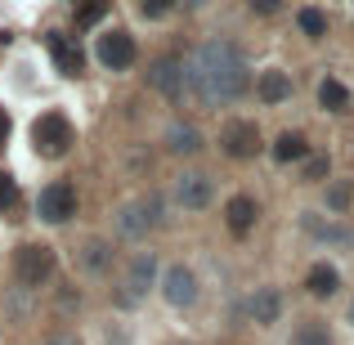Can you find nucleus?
Segmentation results:
<instances>
[{
    "instance_id": "nucleus-2",
    "label": "nucleus",
    "mask_w": 354,
    "mask_h": 345,
    "mask_svg": "<svg viewBox=\"0 0 354 345\" xmlns=\"http://www.w3.org/2000/svg\"><path fill=\"white\" fill-rule=\"evenodd\" d=\"M72 144H77V126L68 121V113L50 108V113H41V117L32 121V148H36V157L54 162V157H63Z\"/></svg>"
},
{
    "instance_id": "nucleus-19",
    "label": "nucleus",
    "mask_w": 354,
    "mask_h": 345,
    "mask_svg": "<svg viewBox=\"0 0 354 345\" xmlns=\"http://www.w3.org/2000/svg\"><path fill=\"white\" fill-rule=\"evenodd\" d=\"M269 153H274L278 166H301L305 157L314 153V144H310V135H301V130H278L274 144H269Z\"/></svg>"
},
{
    "instance_id": "nucleus-31",
    "label": "nucleus",
    "mask_w": 354,
    "mask_h": 345,
    "mask_svg": "<svg viewBox=\"0 0 354 345\" xmlns=\"http://www.w3.org/2000/svg\"><path fill=\"white\" fill-rule=\"evenodd\" d=\"M346 323H350V328H354V301H350V310H346Z\"/></svg>"
},
{
    "instance_id": "nucleus-23",
    "label": "nucleus",
    "mask_w": 354,
    "mask_h": 345,
    "mask_svg": "<svg viewBox=\"0 0 354 345\" xmlns=\"http://www.w3.org/2000/svg\"><path fill=\"white\" fill-rule=\"evenodd\" d=\"M323 202H328L332 216H350V207H354V184H350V180H332V184H328V198H323Z\"/></svg>"
},
{
    "instance_id": "nucleus-20",
    "label": "nucleus",
    "mask_w": 354,
    "mask_h": 345,
    "mask_svg": "<svg viewBox=\"0 0 354 345\" xmlns=\"http://www.w3.org/2000/svg\"><path fill=\"white\" fill-rule=\"evenodd\" d=\"M314 95H319V108H323V113H328V117H341V113H350V104H354L350 86H346V81H341V77H323Z\"/></svg>"
},
{
    "instance_id": "nucleus-32",
    "label": "nucleus",
    "mask_w": 354,
    "mask_h": 345,
    "mask_svg": "<svg viewBox=\"0 0 354 345\" xmlns=\"http://www.w3.org/2000/svg\"><path fill=\"white\" fill-rule=\"evenodd\" d=\"M171 345H189V341H171Z\"/></svg>"
},
{
    "instance_id": "nucleus-29",
    "label": "nucleus",
    "mask_w": 354,
    "mask_h": 345,
    "mask_svg": "<svg viewBox=\"0 0 354 345\" xmlns=\"http://www.w3.org/2000/svg\"><path fill=\"white\" fill-rule=\"evenodd\" d=\"M5 139H9V113L0 108V144H5Z\"/></svg>"
},
{
    "instance_id": "nucleus-14",
    "label": "nucleus",
    "mask_w": 354,
    "mask_h": 345,
    "mask_svg": "<svg viewBox=\"0 0 354 345\" xmlns=\"http://www.w3.org/2000/svg\"><path fill=\"white\" fill-rule=\"evenodd\" d=\"M45 50H50L54 68H59L63 77H81V68H86V54H81V45L72 41L68 32H45Z\"/></svg>"
},
{
    "instance_id": "nucleus-18",
    "label": "nucleus",
    "mask_w": 354,
    "mask_h": 345,
    "mask_svg": "<svg viewBox=\"0 0 354 345\" xmlns=\"http://www.w3.org/2000/svg\"><path fill=\"white\" fill-rule=\"evenodd\" d=\"M247 314H251V323H256V328H274V323L283 319V292H278L274 283L256 287V292H251V301H247Z\"/></svg>"
},
{
    "instance_id": "nucleus-7",
    "label": "nucleus",
    "mask_w": 354,
    "mask_h": 345,
    "mask_svg": "<svg viewBox=\"0 0 354 345\" xmlns=\"http://www.w3.org/2000/svg\"><path fill=\"white\" fill-rule=\"evenodd\" d=\"M162 198L157 193H144V198H135V202H126V207L117 211V233L121 238H148L157 225H162Z\"/></svg>"
},
{
    "instance_id": "nucleus-4",
    "label": "nucleus",
    "mask_w": 354,
    "mask_h": 345,
    "mask_svg": "<svg viewBox=\"0 0 354 345\" xmlns=\"http://www.w3.org/2000/svg\"><path fill=\"white\" fill-rule=\"evenodd\" d=\"M220 153L229 162H256L265 153V135H260V126L251 117H229L220 126Z\"/></svg>"
},
{
    "instance_id": "nucleus-3",
    "label": "nucleus",
    "mask_w": 354,
    "mask_h": 345,
    "mask_svg": "<svg viewBox=\"0 0 354 345\" xmlns=\"http://www.w3.org/2000/svg\"><path fill=\"white\" fill-rule=\"evenodd\" d=\"M157 278H162L157 274V251H135L130 265H126V274H121V283H117V305L121 310H135V305L157 287Z\"/></svg>"
},
{
    "instance_id": "nucleus-6",
    "label": "nucleus",
    "mask_w": 354,
    "mask_h": 345,
    "mask_svg": "<svg viewBox=\"0 0 354 345\" xmlns=\"http://www.w3.org/2000/svg\"><path fill=\"white\" fill-rule=\"evenodd\" d=\"M171 202L180 211H189V216H202V211L216 202V175L207 171H180L171 184Z\"/></svg>"
},
{
    "instance_id": "nucleus-15",
    "label": "nucleus",
    "mask_w": 354,
    "mask_h": 345,
    "mask_svg": "<svg viewBox=\"0 0 354 345\" xmlns=\"http://www.w3.org/2000/svg\"><path fill=\"white\" fill-rule=\"evenodd\" d=\"M251 90H256V99L265 108H283L287 99L296 95V86H292V77H287L283 68H265L256 81H251Z\"/></svg>"
},
{
    "instance_id": "nucleus-22",
    "label": "nucleus",
    "mask_w": 354,
    "mask_h": 345,
    "mask_svg": "<svg viewBox=\"0 0 354 345\" xmlns=\"http://www.w3.org/2000/svg\"><path fill=\"white\" fill-rule=\"evenodd\" d=\"M292 345H337V337H332V328L323 319H305L292 332Z\"/></svg>"
},
{
    "instance_id": "nucleus-25",
    "label": "nucleus",
    "mask_w": 354,
    "mask_h": 345,
    "mask_svg": "<svg viewBox=\"0 0 354 345\" xmlns=\"http://www.w3.org/2000/svg\"><path fill=\"white\" fill-rule=\"evenodd\" d=\"M332 175V157L328 153H310L301 162V184H323Z\"/></svg>"
},
{
    "instance_id": "nucleus-11",
    "label": "nucleus",
    "mask_w": 354,
    "mask_h": 345,
    "mask_svg": "<svg viewBox=\"0 0 354 345\" xmlns=\"http://www.w3.org/2000/svg\"><path fill=\"white\" fill-rule=\"evenodd\" d=\"M95 59L104 63L108 72H130V68H135V59H139V45H135V36H130V32L113 27V32H104L95 41Z\"/></svg>"
},
{
    "instance_id": "nucleus-27",
    "label": "nucleus",
    "mask_w": 354,
    "mask_h": 345,
    "mask_svg": "<svg viewBox=\"0 0 354 345\" xmlns=\"http://www.w3.org/2000/svg\"><path fill=\"white\" fill-rule=\"evenodd\" d=\"M14 207H18V180L9 171H0V216L14 211Z\"/></svg>"
},
{
    "instance_id": "nucleus-24",
    "label": "nucleus",
    "mask_w": 354,
    "mask_h": 345,
    "mask_svg": "<svg viewBox=\"0 0 354 345\" xmlns=\"http://www.w3.org/2000/svg\"><path fill=\"white\" fill-rule=\"evenodd\" d=\"M108 9H113V0H72V18H77V27H95Z\"/></svg>"
},
{
    "instance_id": "nucleus-26",
    "label": "nucleus",
    "mask_w": 354,
    "mask_h": 345,
    "mask_svg": "<svg viewBox=\"0 0 354 345\" xmlns=\"http://www.w3.org/2000/svg\"><path fill=\"white\" fill-rule=\"evenodd\" d=\"M139 18H148V23H162V18H171L175 9H180V0H135Z\"/></svg>"
},
{
    "instance_id": "nucleus-5",
    "label": "nucleus",
    "mask_w": 354,
    "mask_h": 345,
    "mask_svg": "<svg viewBox=\"0 0 354 345\" xmlns=\"http://www.w3.org/2000/svg\"><path fill=\"white\" fill-rule=\"evenodd\" d=\"M54 269H59V256H54L50 242H23L14 251V278L23 287H45L54 278Z\"/></svg>"
},
{
    "instance_id": "nucleus-16",
    "label": "nucleus",
    "mask_w": 354,
    "mask_h": 345,
    "mask_svg": "<svg viewBox=\"0 0 354 345\" xmlns=\"http://www.w3.org/2000/svg\"><path fill=\"white\" fill-rule=\"evenodd\" d=\"M256 225H260V202L251 198V193H234V198L225 202V229L234 233V238H247Z\"/></svg>"
},
{
    "instance_id": "nucleus-1",
    "label": "nucleus",
    "mask_w": 354,
    "mask_h": 345,
    "mask_svg": "<svg viewBox=\"0 0 354 345\" xmlns=\"http://www.w3.org/2000/svg\"><path fill=\"white\" fill-rule=\"evenodd\" d=\"M189 95L207 108H225L251 95L247 54L229 36H211L207 45H198V54L189 59Z\"/></svg>"
},
{
    "instance_id": "nucleus-10",
    "label": "nucleus",
    "mask_w": 354,
    "mask_h": 345,
    "mask_svg": "<svg viewBox=\"0 0 354 345\" xmlns=\"http://www.w3.org/2000/svg\"><path fill=\"white\" fill-rule=\"evenodd\" d=\"M36 216H41L45 225H68V220L77 216V189H72L68 180L45 184V189L36 193Z\"/></svg>"
},
{
    "instance_id": "nucleus-28",
    "label": "nucleus",
    "mask_w": 354,
    "mask_h": 345,
    "mask_svg": "<svg viewBox=\"0 0 354 345\" xmlns=\"http://www.w3.org/2000/svg\"><path fill=\"white\" fill-rule=\"evenodd\" d=\"M247 9H251L256 18H274L278 9H283V0H247Z\"/></svg>"
},
{
    "instance_id": "nucleus-9",
    "label": "nucleus",
    "mask_w": 354,
    "mask_h": 345,
    "mask_svg": "<svg viewBox=\"0 0 354 345\" xmlns=\"http://www.w3.org/2000/svg\"><path fill=\"white\" fill-rule=\"evenodd\" d=\"M157 287H162V301L171 305V310H193L198 296H202V283L189 265H166L162 278H157Z\"/></svg>"
},
{
    "instance_id": "nucleus-8",
    "label": "nucleus",
    "mask_w": 354,
    "mask_h": 345,
    "mask_svg": "<svg viewBox=\"0 0 354 345\" xmlns=\"http://www.w3.org/2000/svg\"><path fill=\"white\" fill-rule=\"evenodd\" d=\"M148 86L157 95H166L171 104H184L189 99V63L175 59V54H162V59L148 63Z\"/></svg>"
},
{
    "instance_id": "nucleus-17",
    "label": "nucleus",
    "mask_w": 354,
    "mask_h": 345,
    "mask_svg": "<svg viewBox=\"0 0 354 345\" xmlns=\"http://www.w3.org/2000/svg\"><path fill=\"white\" fill-rule=\"evenodd\" d=\"M305 296H314V301L341 296V269L332 265V260H314V265L305 269Z\"/></svg>"
},
{
    "instance_id": "nucleus-21",
    "label": "nucleus",
    "mask_w": 354,
    "mask_h": 345,
    "mask_svg": "<svg viewBox=\"0 0 354 345\" xmlns=\"http://www.w3.org/2000/svg\"><path fill=\"white\" fill-rule=\"evenodd\" d=\"M328 14H323L319 5H301L296 9V32L305 36V41H328Z\"/></svg>"
},
{
    "instance_id": "nucleus-13",
    "label": "nucleus",
    "mask_w": 354,
    "mask_h": 345,
    "mask_svg": "<svg viewBox=\"0 0 354 345\" xmlns=\"http://www.w3.org/2000/svg\"><path fill=\"white\" fill-rule=\"evenodd\" d=\"M162 148L171 157H198L202 148H207V135H202L198 126H193V121H171V126L162 130Z\"/></svg>"
},
{
    "instance_id": "nucleus-12",
    "label": "nucleus",
    "mask_w": 354,
    "mask_h": 345,
    "mask_svg": "<svg viewBox=\"0 0 354 345\" xmlns=\"http://www.w3.org/2000/svg\"><path fill=\"white\" fill-rule=\"evenodd\" d=\"M113 265H117L113 238H86V242L77 247V269H81V274L104 278V274H113Z\"/></svg>"
},
{
    "instance_id": "nucleus-30",
    "label": "nucleus",
    "mask_w": 354,
    "mask_h": 345,
    "mask_svg": "<svg viewBox=\"0 0 354 345\" xmlns=\"http://www.w3.org/2000/svg\"><path fill=\"white\" fill-rule=\"evenodd\" d=\"M180 5H189V9H198V5H207V0H180Z\"/></svg>"
}]
</instances>
